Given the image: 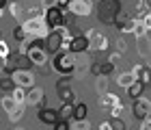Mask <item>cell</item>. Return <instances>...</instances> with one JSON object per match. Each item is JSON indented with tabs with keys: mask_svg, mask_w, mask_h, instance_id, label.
I'll use <instances>...</instances> for the list:
<instances>
[{
	"mask_svg": "<svg viewBox=\"0 0 151 130\" xmlns=\"http://www.w3.org/2000/svg\"><path fill=\"white\" fill-rule=\"evenodd\" d=\"M11 78H13V83H15V87H24V89L35 87V74L30 70H26V67H17V70L11 74Z\"/></svg>",
	"mask_w": 151,
	"mask_h": 130,
	"instance_id": "obj_5",
	"label": "cell"
},
{
	"mask_svg": "<svg viewBox=\"0 0 151 130\" xmlns=\"http://www.w3.org/2000/svg\"><path fill=\"white\" fill-rule=\"evenodd\" d=\"M0 106H2V111H4V113H13L19 104H17L15 100H13V95H11V93H6V95H2V98H0Z\"/></svg>",
	"mask_w": 151,
	"mask_h": 130,
	"instance_id": "obj_17",
	"label": "cell"
},
{
	"mask_svg": "<svg viewBox=\"0 0 151 130\" xmlns=\"http://www.w3.org/2000/svg\"><path fill=\"white\" fill-rule=\"evenodd\" d=\"M13 95V100L17 102V104H26V95H28V89H24V87H15L11 91Z\"/></svg>",
	"mask_w": 151,
	"mask_h": 130,
	"instance_id": "obj_21",
	"label": "cell"
},
{
	"mask_svg": "<svg viewBox=\"0 0 151 130\" xmlns=\"http://www.w3.org/2000/svg\"><path fill=\"white\" fill-rule=\"evenodd\" d=\"M140 24L145 26V31H147V33H151V13H147V15L140 20Z\"/></svg>",
	"mask_w": 151,
	"mask_h": 130,
	"instance_id": "obj_34",
	"label": "cell"
},
{
	"mask_svg": "<svg viewBox=\"0 0 151 130\" xmlns=\"http://www.w3.org/2000/svg\"><path fill=\"white\" fill-rule=\"evenodd\" d=\"M71 39H73V35H71V31L67 28V26L54 28V31H50V35L43 39V41H45V50L52 52V54H58V52H63V50H69Z\"/></svg>",
	"mask_w": 151,
	"mask_h": 130,
	"instance_id": "obj_1",
	"label": "cell"
},
{
	"mask_svg": "<svg viewBox=\"0 0 151 130\" xmlns=\"http://www.w3.org/2000/svg\"><path fill=\"white\" fill-rule=\"evenodd\" d=\"M26 59H28L32 65H37V67H43V65L47 63V50H45V46H41L39 41H32V46H28Z\"/></svg>",
	"mask_w": 151,
	"mask_h": 130,
	"instance_id": "obj_4",
	"label": "cell"
},
{
	"mask_svg": "<svg viewBox=\"0 0 151 130\" xmlns=\"http://www.w3.org/2000/svg\"><path fill=\"white\" fill-rule=\"evenodd\" d=\"M52 128H54V130H71V124H69V121H65V119H60L58 124L52 126Z\"/></svg>",
	"mask_w": 151,
	"mask_h": 130,
	"instance_id": "obj_33",
	"label": "cell"
},
{
	"mask_svg": "<svg viewBox=\"0 0 151 130\" xmlns=\"http://www.w3.org/2000/svg\"><path fill=\"white\" fill-rule=\"evenodd\" d=\"M73 106H76V104H69V102H67V104H63V106H60V111H58V117L65 119V121L73 119Z\"/></svg>",
	"mask_w": 151,
	"mask_h": 130,
	"instance_id": "obj_22",
	"label": "cell"
},
{
	"mask_svg": "<svg viewBox=\"0 0 151 130\" xmlns=\"http://www.w3.org/2000/svg\"><path fill=\"white\" fill-rule=\"evenodd\" d=\"M136 48H138V54H140V57H149V54H151V41H149L147 37L136 39Z\"/></svg>",
	"mask_w": 151,
	"mask_h": 130,
	"instance_id": "obj_20",
	"label": "cell"
},
{
	"mask_svg": "<svg viewBox=\"0 0 151 130\" xmlns=\"http://www.w3.org/2000/svg\"><path fill=\"white\" fill-rule=\"evenodd\" d=\"M39 4H41V7H43V9L47 11V9H54V7H58V0H41Z\"/></svg>",
	"mask_w": 151,
	"mask_h": 130,
	"instance_id": "obj_32",
	"label": "cell"
},
{
	"mask_svg": "<svg viewBox=\"0 0 151 130\" xmlns=\"http://www.w3.org/2000/svg\"><path fill=\"white\" fill-rule=\"evenodd\" d=\"M24 111H26V104H19V106L15 108V111H13V113H9L6 117H9V121H11V124H17V121L24 117Z\"/></svg>",
	"mask_w": 151,
	"mask_h": 130,
	"instance_id": "obj_24",
	"label": "cell"
},
{
	"mask_svg": "<svg viewBox=\"0 0 151 130\" xmlns=\"http://www.w3.org/2000/svg\"><path fill=\"white\" fill-rule=\"evenodd\" d=\"M58 98L63 100V104H76V93H73V87H69V85H63V87H58Z\"/></svg>",
	"mask_w": 151,
	"mask_h": 130,
	"instance_id": "obj_16",
	"label": "cell"
},
{
	"mask_svg": "<svg viewBox=\"0 0 151 130\" xmlns=\"http://www.w3.org/2000/svg\"><path fill=\"white\" fill-rule=\"evenodd\" d=\"M132 74L136 76V80H140V83H151V67H147V65H142V63H138V65H134L132 67Z\"/></svg>",
	"mask_w": 151,
	"mask_h": 130,
	"instance_id": "obj_13",
	"label": "cell"
},
{
	"mask_svg": "<svg viewBox=\"0 0 151 130\" xmlns=\"http://www.w3.org/2000/svg\"><path fill=\"white\" fill-rule=\"evenodd\" d=\"M43 87H32V89H28V95H26V104H30V106H39L41 102H43Z\"/></svg>",
	"mask_w": 151,
	"mask_h": 130,
	"instance_id": "obj_12",
	"label": "cell"
},
{
	"mask_svg": "<svg viewBox=\"0 0 151 130\" xmlns=\"http://www.w3.org/2000/svg\"><path fill=\"white\" fill-rule=\"evenodd\" d=\"M0 41H2V33H0Z\"/></svg>",
	"mask_w": 151,
	"mask_h": 130,
	"instance_id": "obj_41",
	"label": "cell"
},
{
	"mask_svg": "<svg viewBox=\"0 0 151 130\" xmlns=\"http://www.w3.org/2000/svg\"><path fill=\"white\" fill-rule=\"evenodd\" d=\"M71 130H91V119H71Z\"/></svg>",
	"mask_w": 151,
	"mask_h": 130,
	"instance_id": "obj_25",
	"label": "cell"
},
{
	"mask_svg": "<svg viewBox=\"0 0 151 130\" xmlns=\"http://www.w3.org/2000/svg\"><path fill=\"white\" fill-rule=\"evenodd\" d=\"M9 57H11V46H9V44H6L4 39H2V41H0V59H2V61H6Z\"/></svg>",
	"mask_w": 151,
	"mask_h": 130,
	"instance_id": "obj_29",
	"label": "cell"
},
{
	"mask_svg": "<svg viewBox=\"0 0 151 130\" xmlns=\"http://www.w3.org/2000/svg\"><path fill=\"white\" fill-rule=\"evenodd\" d=\"M84 35L88 37V41H91V52H106L108 50V37L106 35H101L99 31H86Z\"/></svg>",
	"mask_w": 151,
	"mask_h": 130,
	"instance_id": "obj_7",
	"label": "cell"
},
{
	"mask_svg": "<svg viewBox=\"0 0 151 130\" xmlns=\"http://www.w3.org/2000/svg\"><path fill=\"white\" fill-rule=\"evenodd\" d=\"M67 11L73 13V15H78V17H88L93 13V2L91 0H71L69 7H67Z\"/></svg>",
	"mask_w": 151,
	"mask_h": 130,
	"instance_id": "obj_8",
	"label": "cell"
},
{
	"mask_svg": "<svg viewBox=\"0 0 151 130\" xmlns=\"http://www.w3.org/2000/svg\"><path fill=\"white\" fill-rule=\"evenodd\" d=\"M45 24L50 26V31L60 28V26H67L65 9H58V7H54V9H47V11H45Z\"/></svg>",
	"mask_w": 151,
	"mask_h": 130,
	"instance_id": "obj_6",
	"label": "cell"
},
{
	"mask_svg": "<svg viewBox=\"0 0 151 130\" xmlns=\"http://www.w3.org/2000/svg\"><path fill=\"white\" fill-rule=\"evenodd\" d=\"M123 111H125V104H123V102H121V104H116L114 108H110V111H108V113H110V117H112V119H121Z\"/></svg>",
	"mask_w": 151,
	"mask_h": 130,
	"instance_id": "obj_31",
	"label": "cell"
},
{
	"mask_svg": "<svg viewBox=\"0 0 151 130\" xmlns=\"http://www.w3.org/2000/svg\"><path fill=\"white\" fill-rule=\"evenodd\" d=\"M134 28H136V20H125V22L119 26L121 33H134Z\"/></svg>",
	"mask_w": 151,
	"mask_h": 130,
	"instance_id": "obj_30",
	"label": "cell"
},
{
	"mask_svg": "<svg viewBox=\"0 0 151 130\" xmlns=\"http://www.w3.org/2000/svg\"><path fill=\"white\" fill-rule=\"evenodd\" d=\"M37 119L41 121V124H47V126H56L60 121L58 113L54 111V108H41V111L37 113Z\"/></svg>",
	"mask_w": 151,
	"mask_h": 130,
	"instance_id": "obj_11",
	"label": "cell"
},
{
	"mask_svg": "<svg viewBox=\"0 0 151 130\" xmlns=\"http://www.w3.org/2000/svg\"><path fill=\"white\" fill-rule=\"evenodd\" d=\"M140 130H151V113L140 121Z\"/></svg>",
	"mask_w": 151,
	"mask_h": 130,
	"instance_id": "obj_35",
	"label": "cell"
},
{
	"mask_svg": "<svg viewBox=\"0 0 151 130\" xmlns=\"http://www.w3.org/2000/svg\"><path fill=\"white\" fill-rule=\"evenodd\" d=\"M132 113H134V117L136 119H145L147 115L151 113V100L149 98H145V95H142V98H138V100H134V104H132Z\"/></svg>",
	"mask_w": 151,
	"mask_h": 130,
	"instance_id": "obj_9",
	"label": "cell"
},
{
	"mask_svg": "<svg viewBox=\"0 0 151 130\" xmlns=\"http://www.w3.org/2000/svg\"><path fill=\"white\" fill-rule=\"evenodd\" d=\"M136 9H138V13H142V15H147V13H151V0H138Z\"/></svg>",
	"mask_w": 151,
	"mask_h": 130,
	"instance_id": "obj_28",
	"label": "cell"
},
{
	"mask_svg": "<svg viewBox=\"0 0 151 130\" xmlns=\"http://www.w3.org/2000/svg\"><path fill=\"white\" fill-rule=\"evenodd\" d=\"M119 59H121V52H114L112 57H110V63H114V65H116V63H119Z\"/></svg>",
	"mask_w": 151,
	"mask_h": 130,
	"instance_id": "obj_37",
	"label": "cell"
},
{
	"mask_svg": "<svg viewBox=\"0 0 151 130\" xmlns=\"http://www.w3.org/2000/svg\"><path fill=\"white\" fill-rule=\"evenodd\" d=\"M76 65H78V54H73L69 50H63L52 57V70L60 76H73Z\"/></svg>",
	"mask_w": 151,
	"mask_h": 130,
	"instance_id": "obj_2",
	"label": "cell"
},
{
	"mask_svg": "<svg viewBox=\"0 0 151 130\" xmlns=\"http://www.w3.org/2000/svg\"><path fill=\"white\" fill-rule=\"evenodd\" d=\"M127 50V46H125V41L123 39H119V52H125Z\"/></svg>",
	"mask_w": 151,
	"mask_h": 130,
	"instance_id": "obj_38",
	"label": "cell"
},
{
	"mask_svg": "<svg viewBox=\"0 0 151 130\" xmlns=\"http://www.w3.org/2000/svg\"><path fill=\"white\" fill-rule=\"evenodd\" d=\"M11 130H24V128L22 126H15V128H11Z\"/></svg>",
	"mask_w": 151,
	"mask_h": 130,
	"instance_id": "obj_40",
	"label": "cell"
},
{
	"mask_svg": "<svg viewBox=\"0 0 151 130\" xmlns=\"http://www.w3.org/2000/svg\"><path fill=\"white\" fill-rule=\"evenodd\" d=\"M99 130H114V126H112V121H101Z\"/></svg>",
	"mask_w": 151,
	"mask_h": 130,
	"instance_id": "obj_36",
	"label": "cell"
},
{
	"mask_svg": "<svg viewBox=\"0 0 151 130\" xmlns=\"http://www.w3.org/2000/svg\"><path fill=\"white\" fill-rule=\"evenodd\" d=\"M4 4H6V2H4V0H0V17H2V15H4Z\"/></svg>",
	"mask_w": 151,
	"mask_h": 130,
	"instance_id": "obj_39",
	"label": "cell"
},
{
	"mask_svg": "<svg viewBox=\"0 0 151 130\" xmlns=\"http://www.w3.org/2000/svg\"><path fill=\"white\" fill-rule=\"evenodd\" d=\"M99 106L104 108V111H110V108H114L116 104H121V100H119V95H114V93H104V95H99Z\"/></svg>",
	"mask_w": 151,
	"mask_h": 130,
	"instance_id": "obj_14",
	"label": "cell"
},
{
	"mask_svg": "<svg viewBox=\"0 0 151 130\" xmlns=\"http://www.w3.org/2000/svg\"><path fill=\"white\" fill-rule=\"evenodd\" d=\"M142 93H145V83H140V80H136V83L127 89V95L132 100H138V98H142Z\"/></svg>",
	"mask_w": 151,
	"mask_h": 130,
	"instance_id": "obj_19",
	"label": "cell"
},
{
	"mask_svg": "<svg viewBox=\"0 0 151 130\" xmlns=\"http://www.w3.org/2000/svg\"><path fill=\"white\" fill-rule=\"evenodd\" d=\"M69 52H73V54L91 52V41H88V37L84 35V33H80V35H73L71 46H69Z\"/></svg>",
	"mask_w": 151,
	"mask_h": 130,
	"instance_id": "obj_10",
	"label": "cell"
},
{
	"mask_svg": "<svg viewBox=\"0 0 151 130\" xmlns=\"http://www.w3.org/2000/svg\"><path fill=\"white\" fill-rule=\"evenodd\" d=\"M22 28L26 31L30 41H39L50 35V26L45 24V17H26L22 22Z\"/></svg>",
	"mask_w": 151,
	"mask_h": 130,
	"instance_id": "obj_3",
	"label": "cell"
},
{
	"mask_svg": "<svg viewBox=\"0 0 151 130\" xmlns=\"http://www.w3.org/2000/svg\"><path fill=\"white\" fill-rule=\"evenodd\" d=\"M95 89H97V93L99 95H104V93H108V78H97V83H95Z\"/></svg>",
	"mask_w": 151,
	"mask_h": 130,
	"instance_id": "obj_27",
	"label": "cell"
},
{
	"mask_svg": "<svg viewBox=\"0 0 151 130\" xmlns=\"http://www.w3.org/2000/svg\"><path fill=\"white\" fill-rule=\"evenodd\" d=\"M13 37H15V41H17V44H28V41H30L28 35H26V31L22 28V24L13 28Z\"/></svg>",
	"mask_w": 151,
	"mask_h": 130,
	"instance_id": "obj_23",
	"label": "cell"
},
{
	"mask_svg": "<svg viewBox=\"0 0 151 130\" xmlns=\"http://www.w3.org/2000/svg\"><path fill=\"white\" fill-rule=\"evenodd\" d=\"M78 119H88V106L84 102H76V106H73V121H78Z\"/></svg>",
	"mask_w": 151,
	"mask_h": 130,
	"instance_id": "obj_18",
	"label": "cell"
},
{
	"mask_svg": "<svg viewBox=\"0 0 151 130\" xmlns=\"http://www.w3.org/2000/svg\"><path fill=\"white\" fill-rule=\"evenodd\" d=\"M6 9H9V13H11L15 20H19V22H22V7H19L17 2H9V4H6Z\"/></svg>",
	"mask_w": 151,
	"mask_h": 130,
	"instance_id": "obj_26",
	"label": "cell"
},
{
	"mask_svg": "<svg viewBox=\"0 0 151 130\" xmlns=\"http://www.w3.org/2000/svg\"><path fill=\"white\" fill-rule=\"evenodd\" d=\"M134 83H136V76L132 74V70H129V72H121V74H116V85H119V87L129 89Z\"/></svg>",
	"mask_w": 151,
	"mask_h": 130,
	"instance_id": "obj_15",
	"label": "cell"
}]
</instances>
